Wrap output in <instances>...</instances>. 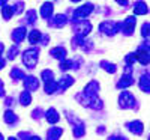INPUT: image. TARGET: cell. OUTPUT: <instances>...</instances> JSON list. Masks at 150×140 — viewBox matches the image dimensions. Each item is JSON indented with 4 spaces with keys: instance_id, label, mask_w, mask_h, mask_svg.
<instances>
[{
    "instance_id": "cell-1",
    "label": "cell",
    "mask_w": 150,
    "mask_h": 140,
    "mask_svg": "<svg viewBox=\"0 0 150 140\" xmlns=\"http://www.w3.org/2000/svg\"><path fill=\"white\" fill-rule=\"evenodd\" d=\"M72 30L75 36L78 38H86L92 32V24L87 20H78V21H72Z\"/></svg>"
},
{
    "instance_id": "cell-2",
    "label": "cell",
    "mask_w": 150,
    "mask_h": 140,
    "mask_svg": "<svg viewBox=\"0 0 150 140\" xmlns=\"http://www.w3.org/2000/svg\"><path fill=\"white\" fill-rule=\"evenodd\" d=\"M38 60H39V50L38 48H29L23 53V63L29 69H33L38 65Z\"/></svg>"
},
{
    "instance_id": "cell-3",
    "label": "cell",
    "mask_w": 150,
    "mask_h": 140,
    "mask_svg": "<svg viewBox=\"0 0 150 140\" xmlns=\"http://www.w3.org/2000/svg\"><path fill=\"white\" fill-rule=\"evenodd\" d=\"M93 12V5L92 3H84L80 8H77L74 11V18L72 21H78V20H84L87 15H90Z\"/></svg>"
},
{
    "instance_id": "cell-4",
    "label": "cell",
    "mask_w": 150,
    "mask_h": 140,
    "mask_svg": "<svg viewBox=\"0 0 150 140\" xmlns=\"http://www.w3.org/2000/svg\"><path fill=\"white\" fill-rule=\"evenodd\" d=\"M99 30H101L104 35L107 36H112L117 32H120V23H112V21H102L101 26H99Z\"/></svg>"
},
{
    "instance_id": "cell-5",
    "label": "cell",
    "mask_w": 150,
    "mask_h": 140,
    "mask_svg": "<svg viewBox=\"0 0 150 140\" xmlns=\"http://www.w3.org/2000/svg\"><path fill=\"white\" fill-rule=\"evenodd\" d=\"M119 106H120V109H134L135 96L131 92H122L119 96Z\"/></svg>"
},
{
    "instance_id": "cell-6",
    "label": "cell",
    "mask_w": 150,
    "mask_h": 140,
    "mask_svg": "<svg viewBox=\"0 0 150 140\" xmlns=\"http://www.w3.org/2000/svg\"><path fill=\"white\" fill-rule=\"evenodd\" d=\"M98 92H99V83L96 81V80H92L89 84H87L86 87H84V92L81 94L84 98H95V96H98Z\"/></svg>"
},
{
    "instance_id": "cell-7",
    "label": "cell",
    "mask_w": 150,
    "mask_h": 140,
    "mask_svg": "<svg viewBox=\"0 0 150 140\" xmlns=\"http://www.w3.org/2000/svg\"><path fill=\"white\" fill-rule=\"evenodd\" d=\"M135 23H137L135 17H128L123 23H120V30L126 36H131L134 33V29H135Z\"/></svg>"
},
{
    "instance_id": "cell-8",
    "label": "cell",
    "mask_w": 150,
    "mask_h": 140,
    "mask_svg": "<svg viewBox=\"0 0 150 140\" xmlns=\"http://www.w3.org/2000/svg\"><path fill=\"white\" fill-rule=\"evenodd\" d=\"M66 23H68V17H66L65 14H57V15H54L53 18H50L48 26L60 29V27H65Z\"/></svg>"
},
{
    "instance_id": "cell-9",
    "label": "cell",
    "mask_w": 150,
    "mask_h": 140,
    "mask_svg": "<svg viewBox=\"0 0 150 140\" xmlns=\"http://www.w3.org/2000/svg\"><path fill=\"white\" fill-rule=\"evenodd\" d=\"M24 87H26V91L30 94L33 91H38L39 89V80L33 75H29V77H24Z\"/></svg>"
},
{
    "instance_id": "cell-10",
    "label": "cell",
    "mask_w": 150,
    "mask_h": 140,
    "mask_svg": "<svg viewBox=\"0 0 150 140\" xmlns=\"http://www.w3.org/2000/svg\"><path fill=\"white\" fill-rule=\"evenodd\" d=\"M135 56V60H138L141 65H149V48H140L137 50V53L134 54Z\"/></svg>"
},
{
    "instance_id": "cell-11",
    "label": "cell",
    "mask_w": 150,
    "mask_h": 140,
    "mask_svg": "<svg viewBox=\"0 0 150 140\" xmlns=\"http://www.w3.org/2000/svg\"><path fill=\"white\" fill-rule=\"evenodd\" d=\"M126 128H128L131 133L140 136V134H143V131H144V125H143V122H140V121H134V122H128V124H126Z\"/></svg>"
},
{
    "instance_id": "cell-12",
    "label": "cell",
    "mask_w": 150,
    "mask_h": 140,
    "mask_svg": "<svg viewBox=\"0 0 150 140\" xmlns=\"http://www.w3.org/2000/svg\"><path fill=\"white\" fill-rule=\"evenodd\" d=\"M74 81H75V80L71 77V75H65V77H62L60 81L57 83V92H63V91H66L69 86L74 84Z\"/></svg>"
},
{
    "instance_id": "cell-13",
    "label": "cell",
    "mask_w": 150,
    "mask_h": 140,
    "mask_svg": "<svg viewBox=\"0 0 150 140\" xmlns=\"http://www.w3.org/2000/svg\"><path fill=\"white\" fill-rule=\"evenodd\" d=\"M134 84V77L131 74H125V75H122V79L117 81V87L119 89H126V87H129V86H132Z\"/></svg>"
},
{
    "instance_id": "cell-14",
    "label": "cell",
    "mask_w": 150,
    "mask_h": 140,
    "mask_svg": "<svg viewBox=\"0 0 150 140\" xmlns=\"http://www.w3.org/2000/svg\"><path fill=\"white\" fill-rule=\"evenodd\" d=\"M26 32H27L26 27H18V29H15L14 32H12V35H11V36H12V41L18 45V44L24 39V38H26Z\"/></svg>"
},
{
    "instance_id": "cell-15",
    "label": "cell",
    "mask_w": 150,
    "mask_h": 140,
    "mask_svg": "<svg viewBox=\"0 0 150 140\" xmlns=\"http://www.w3.org/2000/svg\"><path fill=\"white\" fill-rule=\"evenodd\" d=\"M50 54L62 62V60L66 59V54H68V53H66V48H63V47H54V48L50 50Z\"/></svg>"
},
{
    "instance_id": "cell-16",
    "label": "cell",
    "mask_w": 150,
    "mask_h": 140,
    "mask_svg": "<svg viewBox=\"0 0 150 140\" xmlns=\"http://www.w3.org/2000/svg\"><path fill=\"white\" fill-rule=\"evenodd\" d=\"M53 9H54V5L51 2H45L41 6V17L42 18H50L53 15Z\"/></svg>"
},
{
    "instance_id": "cell-17",
    "label": "cell",
    "mask_w": 150,
    "mask_h": 140,
    "mask_svg": "<svg viewBox=\"0 0 150 140\" xmlns=\"http://www.w3.org/2000/svg\"><path fill=\"white\" fill-rule=\"evenodd\" d=\"M45 116H47V121L50 124H57L60 121V114H59V111L56 109H48L45 111Z\"/></svg>"
},
{
    "instance_id": "cell-18",
    "label": "cell",
    "mask_w": 150,
    "mask_h": 140,
    "mask_svg": "<svg viewBox=\"0 0 150 140\" xmlns=\"http://www.w3.org/2000/svg\"><path fill=\"white\" fill-rule=\"evenodd\" d=\"M63 134V130L60 128V126H53V128H50L48 133H47V139L48 140H59V137Z\"/></svg>"
},
{
    "instance_id": "cell-19",
    "label": "cell",
    "mask_w": 150,
    "mask_h": 140,
    "mask_svg": "<svg viewBox=\"0 0 150 140\" xmlns=\"http://www.w3.org/2000/svg\"><path fill=\"white\" fill-rule=\"evenodd\" d=\"M78 65H80V62H74V60L65 59V60L60 62V66H59V68H60L62 71H68V69H77Z\"/></svg>"
},
{
    "instance_id": "cell-20",
    "label": "cell",
    "mask_w": 150,
    "mask_h": 140,
    "mask_svg": "<svg viewBox=\"0 0 150 140\" xmlns=\"http://www.w3.org/2000/svg\"><path fill=\"white\" fill-rule=\"evenodd\" d=\"M72 134H74V137H83L84 134H86V126H84V124L80 121V122H77L74 125V128H72Z\"/></svg>"
},
{
    "instance_id": "cell-21",
    "label": "cell",
    "mask_w": 150,
    "mask_h": 140,
    "mask_svg": "<svg viewBox=\"0 0 150 140\" xmlns=\"http://www.w3.org/2000/svg\"><path fill=\"white\" fill-rule=\"evenodd\" d=\"M140 89L143 92L149 94L150 92V80H149V72L143 74L141 75V79H140Z\"/></svg>"
},
{
    "instance_id": "cell-22",
    "label": "cell",
    "mask_w": 150,
    "mask_h": 140,
    "mask_svg": "<svg viewBox=\"0 0 150 140\" xmlns=\"http://www.w3.org/2000/svg\"><path fill=\"white\" fill-rule=\"evenodd\" d=\"M134 12H135L137 15H146L147 12H149V8H147V5L143 3V2H137V3L134 5Z\"/></svg>"
},
{
    "instance_id": "cell-23",
    "label": "cell",
    "mask_w": 150,
    "mask_h": 140,
    "mask_svg": "<svg viewBox=\"0 0 150 140\" xmlns=\"http://www.w3.org/2000/svg\"><path fill=\"white\" fill-rule=\"evenodd\" d=\"M41 39H42V33L39 32V30H30L29 32V41L32 42V44H39L41 42Z\"/></svg>"
},
{
    "instance_id": "cell-24",
    "label": "cell",
    "mask_w": 150,
    "mask_h": 140,
    "mask_svg": "<svg viewBox=\"0 0 150 140\" xmlns=\"http://www.w3.org/2000/svg\"><path fill=\"white\" fill-rule=\"evenodd\" d=\"M3 119H5V122H6V124H15V122L18 121L17 114H15L14 111H12V110H6V111H5Z\"/></svg>"
},
{
    "instance_id": "cell-25",
    "label": "cell",
    "mask_w": 150,
    "mask_h": 140,
    "mask_svg": "<svg viewBox=\"0 0 150 140\" xmlns=\"http://www.w3.org/2000/svg\"><path fill=\"white\" fill-rule=\"evenodd\" d=\"M11 77L14 79V81H17V80H24V77H26V74H24L20 68H14L11 71Z\"/></svg>"
},
{
    "instance_id": "cell-26",
    "label": "cell",
    "mask_w": 150,
    "mask_h": 140,
    "mask_svg": "<svg viewBox=\"0 0 150 140\" xmlns=\"http://www.w3.org/2000/svg\"><path fill=\"white\" fill-rule=\"evenodd\" d=\"M56 92H57V83H56L54 80L45 83V94L53 95V94H56Z\"/></svg>"
},
{
    "instance_id": "cell-27",
    "label": "cell",
    "mask_w": 150,
    "mask_h": 140,
    "mask_svg": "<svg viewBox=\"0 0 150 140\" xmlns=\"http://www.w3.org/2000/svg\"><path fill=\"white\" fill-rule=\"evenodd\" d=\"M101 66H102L107 72H110V74H114V72L117 71V66L114 65V63H110V62H107V60H102V62H101Z\"/></svg>"
},
{
    "instance_id": "cell-28",
    "label": "cell",
    "mask_w": 150,
    "mask_h": 140,
    "mask_svg": "<svg viewBox=\"0 0 150 140\" xmlns=\"http://www.w3.org/2000/svg\"><path fill=\"white\" fill-rule=\"evenodd\" d=\"M30 103H32V95H30L29 92L24 91V92L20 95V104H21V106H29Z\"/></svg>"
},
{
    "instance_id": "cell-29",
    "label": "cell",
    "mask_w": 150,
    "mask_h": 140,
    "mask_svg": "<svg viewBox=\"0 0 150 140\" xmlns=\"http://www.w3.org/2000/svg\"><path fill=\"white\" fill-rule=\"evenodd\" d=\"M41 79H42L45 83L53 81V79H54V72H53L51 69H45V71H42V72H41Z\"/></svg>"
},
{
    "instance_id": "cell-30",
    "label": "cell",
    "mask_w": 150,
    "mask_h": 140,
    "mask_svg": "<svg viewBox=\"0 0 150 140\" xmlns=\"http://www.w3.org/2000/svg\"><path fill=\"white\" fill-rule=\"evenodd\" d=\"M26 20H27V24H35L36 20H38V14H36V11H29L27 14H26Z\"/></svg>"
},
{
    "instance_id": "cell-31",
    "label": "cell",
    "mask_w": 150,
    "mask_h": 140,
    "mask_svg": "<svg viewBox=\"0 0 150 140\" xmlns=\"http://www.w3.org/2000/svg\"><path fill=\"white\" fill-rule=\"evenodd\" d=\"M2 15H3V18H5V20H9L12 15H14V12H12V6L5 5V6L2 8Z\"/></svg>"
},
{
    "instance_id": "cell-32",
    "label": "cell",
    "mask_w": 150,
    "mask_h": 140,
    "mask_svg": "<svg viewBox=\"0 0 150 140\" xmlns=\"http://www.w3.org/2000/svg\"><path fill=\"white\" fill-rule=\"evenodd\" d=\"M80 47L84 50V51H90V50L93 48V42L92 41H86V38L81 41V44H80Z\"/></svg>"
},
{
    "instance_id": "cell-33",
    "label": "cell",
    "mask_w": 150,
    "mask_h": 140,
    "mask_svg": "<svg viewBox=\"0 0 150 140\" xmlns=\"http://www.w3.org/2000/svg\"><path fill=\"white\" fill-rule=\"evenodd\" d=\"M23 8H24V3L23 2H17L14 6H12V12H14V14H21Z\"/></svg>"
},
{
    "instance_id": "cell-34",
    "label": "cell",
    "mask_w": 150,
    "mask_h": 140,
    "mask_svg": "<svg viewBox=\"0 0 150 140\" xmlns=\"http://www.w3.org/2000/svg\"><path fill=\"white\" fill-rule=\"evenodd\" d=\"M17 54H18V45L12 47V48L9 50V53H8V57H9L11 60H14V59L17 57Z\"/></svg>"
},
{
    "instance_id": "cell-35",
    "label": "cell",
    "mask_w": 150,
    "mask_h": 140,
    "mask_svg": "<svg viewBox=\"0 0 150 140\" xmlns=\"http://www.w3.org/2000/svg\"><path fill=\"white\" fill-rule=\"evenodd\" d=\"M141 35H143L144 38L149 36V23H144V24H143V27H141Z\"/></svg>"
},
{
    "instance_id": "cell-36",
    "label": "cell",
    "mask_w": 150,
    "mask_h": 140,
    "mask_svg": "<svg viewBox=\"0 0 150 140\" xmlns=\"http://www.w3.org/2000/svg\"><path fill=\"white\" fill-rule=\"evenodd\" d=\"M15 104V99L12 98V96H8L6 99H5V106H8V107H11V106H14Z\"/></svg>"
},
{
    "instance_id": "cell-37",
    "label": "cell",
    "mask_w": 150,
    "mask_h": 140,
    "mask_svg": "<svg viewBox=\"0 0 150 140\" xmlns=\"http://www.w3.org/2000/svg\"><path fill=\"white\" fill-rule=\"evenodd\" d=\"M41 114H42V110H41V109H36V110L32 113V116H33L35 119H39V118H41Z\"/></svg>"
},
{
    "instance_id": "cell-38",
    "label": "cell",
    "mask_w": 150,
    "mask_h": 140,
    "mask_svg": "<svg viewBox=\"0 0 150 140\" xmlns=\"http://www.w3.org/2000/svg\"><path fill=\"white\" fill-rule=\"evenodd\" d=\"M18 137H20V139H23V140H29V139H30V134H29V133H26V131H21V133L18 134Z\"/></svg>"
},
{
    "instance_id": "cell-39",
    "label": "cell",
    "mask_w": 150,
    "mask_h": 140,
    "mask_svg": "<svg viewBox=\"0 0 150 140\" xmlns=\"http://www.w3.org/2000/svg\"><path fill=\"white\" fill-rule=\"evenodd\" d=\"M108 140H128V139L123 137V136H111Z\"/></svg>"
},
{
    "instance_id": "cell-40",
    "label": "cell",
    "mask_w": 150,
    "mask_h": 140,
    "mask_svg": "<svg viewBox=\"0 0 150 140\" xmlns=\"http://www.w3.org/2000/svg\"><path fill=\"white\" fill-rule=\"evenodd\" d=\"M5 95V86H3V81L0 80V96Z\"/></svg>"
},
{
    "instance_id": "cell-41",
    "label": "cell",
    "mask_w": 150,
    "mask_h": 140,
    "mask_svg": "<svg viewBox=\"0 0 150 140\" xmlns=\"http://www.w3.org/2000/svg\"><path fill=\"white\" fill-rule=\"evenodd\" d=\"M5 65H6V60H5L3 57H0V69H3Z\"/></svg>"
},
{
    "instance_id": "cell-42",
    "label": "cell",
    "mask_w": 150,
    "mask_h": 140,
    "mask_svg": "<svg viewBox=\"0 0 150 140\" xmlns=\"http://www.w3.org/2000/svg\"><path fill=\"white\" fill-rule=\"evenodd\" d=\"M119 5H122V6H129V2H125V0L122 2V0H119Z\"/></svg>"
},
{
    "instance_id": "cell-43",
    "label": "cell",
    "mask_w": 150,
    "mask_h": 140,
    "mask_svg": "<svg viewBox=\"0 0 150 140\" xmlns=\"http://www.w3.org/2000/svg\"><path fill=\"white\" fill-rule=\"evenodd\" d=\"M3 50H5V45L0 42V57H2V53H3Z\"/></svg>"
},
{
    "instance_id": "cell-44",
    "label": "cell",
    "mask_w": 150,
    "mask_h": 140,
    "mask_svg": "<svg viewBox=\"0 0 150 140\" xmlns=\"http://www.w3.org/2000/svg\"><path fill=\"white\" fill-rule=\"evenodd\" d=\"M99 133H101V134H104L105 133V126H99V130H98Z\"/></svg>"
},
{
    "instance_id": "cell-45",
    "label": "cell",
    "mask_w": 150,
    "mask_h": 140,
    "mask_svg": "<svg viewBox=\"0 0 150 140\" xmlns=\"http://www.w3.org/2000/svg\"><path fill=\"white\" fill-rule=\"evenodd\" d=\"M29 140H41V137H38V136H30Z\"/></svg>"
},
{
    "instance_id": "cell-46",
    "label": "cell",
    "mask_w": 150,
    "mask_h": 140,
    "mask_svg": "<svg viewBox=\"0 0 150 140\" xmlns=\"http://www.w3.org/2000/svg\"><path fill=\"white\" fill-rule=\"evenodd\" d=\"M6 5V0H0V6H5Z\"/></svg>"
},
{
    "instance_id": "cell-47",
    "label": "cell",
    "mask_w": 150,
    "mask_h": 140,
    "mask_svg": "<svg viewBox=\"0 0 150 140\" xmlns=\"http://www.w3.org/2000/svg\"><path fill=\"white\" fill-rule=\"evenodd\" d=\"M8 140H18V139H17V137H9Z\"/></svg>"
},
{
    "instance_id": "cell-48",
    "label": "cell",
    "mask_w": 150,
    "mask_h": 140,
    "mask_svg": "<svg viewBox=\"0 0 150 140\" xmlns=\"http://www.w3.org/2000/svg\"><path fill=\"white\" fill-rule=\"evenodd\" d=\"M0 140H5V139H3V134H2V133H0Z\"/></svg>"
}]
</instances>
